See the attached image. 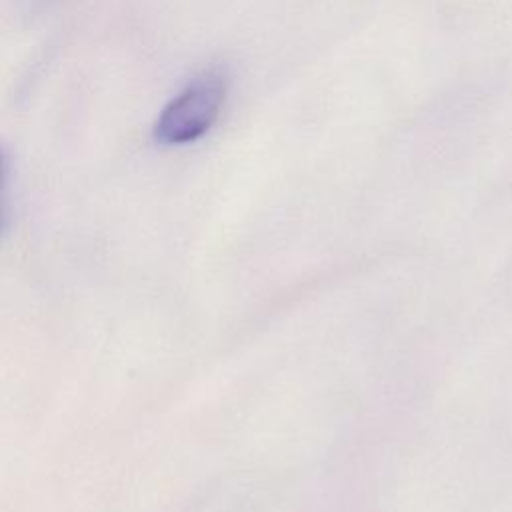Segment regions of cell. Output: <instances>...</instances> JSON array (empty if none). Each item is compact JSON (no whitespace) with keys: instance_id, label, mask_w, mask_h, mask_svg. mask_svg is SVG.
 I'll list each match as a JSON object with an SVG mask.
<instances>
[{"instance_id":"2","label":"cell","mask_w":512,"mask_h":512,"mask_svg":"<svg viewBox=\"0 0 512 512\" xmlns=\"http://www.w3.org/2000/svg\"><path fill=\"white\" fill-rule=\"evenodd\" d=\"M4 172H6V162L4 154L0 150V222H2V188H4Z\"/></svg>"},{"instance_id":"1","label":"cell","mask_w":512,"mask_h":512,"mask_svg":"<svg viewBox=\"0 0 512 512\" xmlns=\"http://www.w3.org/2000/svg\"><path fill=\"white\" fill-rule=\"evenodd\" d=\"M226 102V80L220 72H202L190 80L160 112L154 138L166 146L202 138L218 120Z\"/></svg>"}]
</instances>
